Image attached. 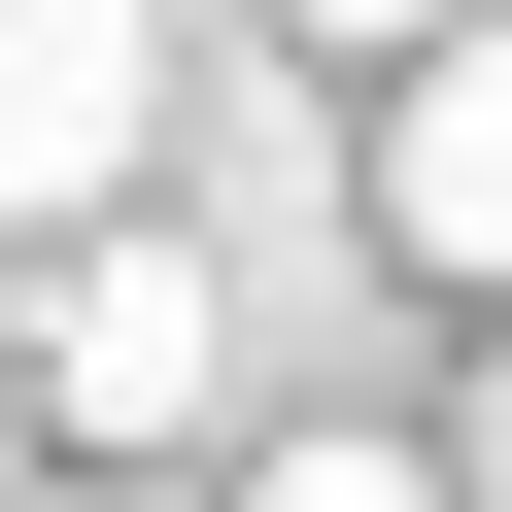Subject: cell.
<instances>
[{
    "instance_id": "6da1fadb",
    "label": "cell",
    "mask_w": 512,
    "mask_h": 512,
    "mask_svg": "<svg viewBox=\"0 0 512 512\" xmlns=\"http://www.w3.org/2000/svg\"><path fill=\"white\" fill-rule=\"evenodd\" d=\"M171 137V0H0V171H35V239H103Z\"/></svg>"
},
{
    "instance_id": "7a4b0ae2",
    "label": "cell",
    "mask_w": 512,
    "mask_h": 512,
    "mask_svg": "<svg viewBox=\"0 0 512 512\" xmlns=\"http://www.w3.org/2000/svg\"><path fill=\"white\" fill-rule=\"evenodd\" d=\"M205 342H239V308H205V239H69V274H35V410H69V444H171Z\"/></svg>"
},
{
    "instance_id": "3957f363",
    "label": "cell",
    "mask_w": 512,
    "mask_h": 512,
    "mask_svg": "<svg viewBox=\"0 0 512 512\" xmlns=\"http://www.w3.org/2000/svg\"><path fill=\"white\" fill-rule=\"evenodd\" d=\"M376 239H410V274H512V0L444 69H376Z\"/></svg>"
},
{
    "instance_id": "277c9868",
    "label": "cell",
    "mask_w": 512,
    "mask_h": 512,
    "mask_svg": "<svg viewBox=\"0 0 512 512\" xmlns=\"http://www.w3.org/2000/svg\"><path fill=\"white\" fill-rule=\"evenodd\" d=\"M239 512H478V478H410V444H274Z\"/></svg>"
},
{
    "instance_id": "5b68a950",
    "label": "cell",
    "mask_w": 512,
    "mask_h": 512,
    "mask_svg": "<svg viewBox=\"0 0 512 512\" xmlns=\"http://www.w3.org/2000/svg\"><path fill=\"white\" fill-rule=\"evenodd\" d=\"M274 35H342V69H444V35H478V0H274Z\"/></svg>"
},
{
    "instance_id": "8992f818",
    "label": "cell",
    "mask_w": 512,
    "mask_h": 512,
    "mask_svg": "<svg viewBox=\"0 0 512 512\" xmlns=\"http://www.w3.org/2000/svg\"><path fill=\"white\" fill-rule=\"evenodd\" d=\"M478 512H512V376H478Z\"/></svg>"
}]
</instances>
